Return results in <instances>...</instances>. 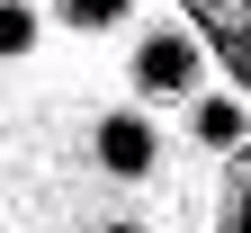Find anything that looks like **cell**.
Listing matches in <instances>:
<instances>
[{
	"label": "cell",
	"instance_id": "obj_1",
	"mask_svg": "<svg viewBox=\"0 0 251 233\" xmlns=\"http://www.w3.org/2000/svg\"><path fill=\"white\" fill-rule=\"evenodd\" d=\"M90 153H99V171L126 180V188L162 171V135H152V117H144V108H108V117H99V135H90Z\"/></svg>",
	"mask_w": 251,
	"mask_h": 233
},
{
	"label": "cell",
	"instance_id": "obj_3",
	"mask_svg": "<svg viewBox=\"0 0 251 233\" xmlns=\"http://www.w3.org/2000/svg\"><path fill=\"white\" fill-rule=\"evenodd\" d=\"M188 135H198L206 153H233V144H242V99L198 90V99H188Z\"/></svg>",
	"mask_w": 251,
	"mask_h": 233
},
{
	"label": "cell",
	"instance_id": "obj_6",
	"mask_svg": "<svg viewBox=\"0 0 251 233\" xmlns=\"http://www.w3.org/2000/svg\"><path fill=\"white\" fill-rule=\"evenodd\" d=\"M225 224H233V233H251V161H242V180H233V207H225Z\"/></svg>",
	"mask_w": 251,
	"mask_h": 233
},
{
	"label": "cell",
	"instance_id": "obj_2",
	"mask_svg": "<svg viewBox=\"0 0 251 233\" xmlns=\"http://www.w3.org/2000/svg\"><path fill=\"white\" fill-rule=\"evenodd\" d=\"M135 90L144 99H198V36L152 27V36L135 45Z\"/></svg>",
	"mask_w": 251,
	"mask_h": 233
},
{
	"label": "cell",
	"instance_id": "obj_7",
	"mask_svg": "<svg viewBox=\"0 0 251 233\" xmlns=\"http://www.w3.org/2000/svg\"><path fill=\"white\" fill-rule=\"evenodd\" d=\"M99 233H144V224H135V215H117V224H99Z\"/></svg>",
	"mask_w": 251,
	"mask_h": 233
},
{
	"label": "cell",
	"instance_id": "obj_4",
	"mask_svg": "<svg viewBox=\"0 0 251 233\" xmlns=\"http://www.w3.org/2000/svg\"><path fill=\"white\" fill-rule=\"evenodd\" d=\"M36 45V9L27 0H0V54H27Z\"/></svg>",
	"mask_w": 251,
	"mask_h": 233
},
{
	"label": "cell",
	"instance_id": "obj_5",
	"mask_svg": "<svg viewBox=\"0 0 251 233\" xmlns=\"http://www.w3.org/2000/svg\"><path fill=\"white\" fill-rule=\"evenodd\" d=\"M126 9H135V0H63V18H72V27H90V36H99V27H117Z\"/></svg>",
	"mask_w": 251,
	"mask_h": 233
}]
</instances>
